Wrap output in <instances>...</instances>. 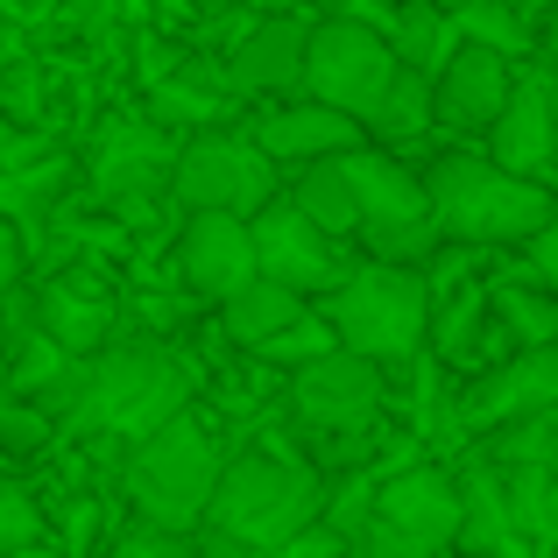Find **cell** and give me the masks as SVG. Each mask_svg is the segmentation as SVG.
<instances>
[{"instance_id":"6da1fadb","label":"cell","mask_w":558,"mask_h":558,"mask_svg":"<svg viewBox=\"0 0 558 558\" xmlns=\"http://www.w3.org/2000/svg\"><path fill=\"white\" fill-rule=\"evenodd\" d=\"M424 191H432L438 241H466V247H495V241L531 247L558 219V198L545 184H523V178H509V170L481 163V156H446V163H432Z\"/></svg>"},{"instance_id":"7a4b0ae2","label":"cell","mask_w":558,"mask_h":558,"mask_svg":"<svg viewBox=\"0 0 558 558\" xmlns=\"http://www.w3.org/2000/svg\"><path fill=\"white\" fill-rule=\"evenodd\" d=\"M213 537H227V545H247V551H290L298 537H312L318 523H326V509H318V481L304 474L298 460H262V452H247V460H233L227 474H219V495H213Z\"/></svg>"},{"instance_id":"3957f363","label":"cell","mask_w":558,"mask_h":558,"mask_svg":"<svg viewBox=\"0 0 558 558\" xmlns=\"http://www.w3.org/2000/svg\"><path fill=\"white\" fill-rule=\"evenodd\" d=\"M184 396H191V375L170 347L121 340V347H107V354H93V389H85L78 424L149 446L156 432H170V424L184 417Z\"/></svg>"},{"instance_id":"277c9868","label":"cell","mask_w":558,"mask_h":558,"mask_svg":"<svg viewBox=\"0 0 558 558\" xmlns=\"http://www.w3.org/2000/svg\"><path fill=\"white\" fill-rule=\"evenodd\" d=\"M219 474H227V466H219V452H213V438H205V424L184 410L170 432H156L149 446L128 460V495H135V509L149 517V531L184 537L191 523L213 509Z\"/></svg>"},{"instance_id":"5b68a950","label":"cell","mask_w":558,"mask_h":558,"mask_svg":"<svg viewBox=\"0 0 558 558\" xmlns=\"http://www.w3.org/2000/svg\"><path fill=\"white\" fill-rule=\"evenodd\" d=\"M424 326H432V290H424L417 269L375 262V269L347 276V283L332 290V332H340V347L361 354V361H375V368L417 354Z\"/></svg>"},{"instance_id":"8992f818","label":"cell","mask_w":558,"mask_h":558,"mask_svg":"<svg viewBox=\"0 0 558 558\" xmlns=\"http://www.w3.org/2000/svg\"><path fill=\"white\" fill-rule=\"evenodd\" d=\"M396 50L375 22L361 14H332V22L312 28V57H304V85H312L318 107L347 113V121H375L381 99L396 85Z\"/></svg>"},{"instance_id":"52a82bcc","label":"cell","mask_w":558,"mask_h":558,"mask_svg":"<svg viewBox=\"0 0 558 558\" xmlns=\"http://www.w3.org/2000/svg\"><path fill=\"white\" fill-rule=\"evenodd\" d=\"M340 163H347V184H354L368 247L389 262V269H417V262L438 247V219H432L424 178L396 170L389 156H375V149H354V156H340Z\"/></svg>"},{"instance_id":"ba28073f","label":"cell","mask_w":558,"mask_h":558,"mask_svg":"<svg viewBox=\"0 0 558 558\" xmlns=\"http://www.w3.org/2000/svg\"><path fill=\"white\" fill-rule=\"evenodd\" d=\"M178 198L191 213H227V219H247L255 227L262 213L276 205V170L255 142L241 135H198L178 149Z\"/></svg>"},{"instance_id":"9c48e42d","label":"cell","mask_w":558,"mask_h":558,"mask_svg":"<svg viewBox=\"0 0 558 558\" xmlns=\"http://www.w3.org/2000/svg\"><path fill=\"white\" fill-rule=\"evenodd\" d=\"M375 523L403 545H417L424 558H438L446 545H460V481L438 466H410V474L375 488Z\"/></svg>"},{"instance_id":"30bf717a","label":"cell","mask_w":558,"mask_h":558,"mask_svg":"<svg viewBox=\"0 0 558 558\" xmlns=\"http://www.w3.org/2000/svg\"><path fill=\"white\" fill-rule=\"evenodd\" d=\"M290 403H298V417L312 424V432L354 438V432H368L375 410H381V368L340 347V354H326L318 368H304V375H298Z\"/></svg>"},{"instance_id":"8fae6325","label":"cell","mask_w":558,"mask_h":558,"mask_svg":"<svg viewBox=\"0 0 558 558\" xmlns=\"http://www.w3.org/2000/svg\"><path fill=\"white\" fill-rule=\"evenodd\" d=\"M488 135H495V170L537 184L558 163V85L545 71H523V78L509 85V107Z\"/></svg>"},{"instance_id":"7c38bea8","label":"cell","mask_w":558,"mask_h":558,"mask_svg":"<svg viewBox=\"0 0 558 558\" xmlns=\"http://www.w3.org/2000/svg\"><path fill=\"white\" fill-rule=\"evenodd\" d=\"M184 283L213 304H233L241 290L262 283V262H255V227L227 213H191L184 227Z\"/></svg>"},{"instance_id":"4fadbf2b","label":"cell","mask_w":558,"mask_h":558,"mask_svg":"<svg viewBox=\"0 0 558 558\" xmlns=\"http://www.w3.org/2000/svg\"><path fill=\"white\" fill-rule=\"evenodd\" d=\"M255 262H262V283H283V290H340L347 276L332 269V247H326V233L312 227V219L298 213V205H283L276 198L269 213L255 219Z\"/></svg>"},{"instance_id":"5bb4252c","label":"cell","mask_w":558,"mask_h":558,"mask_svg":"<svg viewBox=\"0 0 558 558\" xmlns=\"http://www.w3.org/2000/svg\"><path fill=\"white\" fill-rule=\"evenodd\" d=\"M551 410H558V347H551V354L509 361V368H495L474 396H466V424H481L488 438L509 432V424L551 417Z\"/></svg>"},{"instance_id":"9a60e30c","label":"cell","mask_w":558,"mask_h":558,"mask_svg":"<svg viewBox=\"0 0 558 558\" xmlns=\"http://www.w3.org/2000/svg\"><path fill=\"white\" fill-rule=\"evenodd\" d=\"M354 142H361V121L318 107V99L255 121V149L269 156V163H332V156H354Z\"/></svg>"},{"instance_id":"2e32d148","label":"cell","mask_w":558,"mask_h":558,"mask_svg":"<svg viewBox=\"0 0 558 558\" xmlns=\"http://www.w3.org/2000/svg\"><path fill=\"white\" fill-rule=\"evenodd\" d=\"M509 85H517V78H509L502 57L466 43V50L438 71V85H432L438 121H452V128H495V121H502V107H509Z\"/></svg>"},{"instance_id":"e0dca14e","label":"cell","mask_w":558,"mask_h":558,"mask_svg":"<svg viewBox=\"0 0 558 558\" xmlns=\"http://www.w3.org/2000/svg\"><path fill=\"white\" fill-rule=\"evenodd\" d=\"M163 178H178V156H170V142L156 135V128H142V121L113 128V135L99 142V156H93V191L113 198V205L156 191Z\"/></svg>"},{"instance_id":"ac0fdd59","label":"cell","mask_w":558,"mask_h":558,"mask_svg":"<svg viewBox=\"0 0 558 558\" xmlns=\"http://www.w3.org/2000/svg\"><path fill=\"white\" fill-rule=\"evenodd\" d=\"M304 57H312V28L304 22H262L241 36L227 78L241 93H276V85H304Z\"/></svg>"},{"instance_id":"d6986e66","label":"cell","mask_w":558,"mask_h":558,"mask_svg":"<svg viewBox=\"0 0 558 558\" xmlns=\"http://www.w3.org/2000/svg\"><path fill=\"white\" fill-rule=\"evenodd\" d=\"M517 509H509V488L495 466H466L460 481V551L474 558H509V545H517Z\"/></svg>"},{"instance_id":"ffe728a7","label":"cell","mask_w":558,"mask_h":558,"mask_svg":"<svg viewBox=\"0 0 558 558\" xmlns=\"http://www.w3.org/2000/svg\"><path fill=\"white\" fill-rule=\"evenodd\" d=\"M389 50H396V64H403V71H417V78L438 85V71H446L452 57L466 50V43H460V28H452L446 8H432V0H410V8L389 14Z\"/></svg>"},{"instance_id":"44dd1931","label":"cell","mask_w":558,"mask_h":558,"mask_svg":"<svg viewBox=\"0 0 558 558\" xmlns=\"http://www.w3.org/2000/svg\"><path fill=\"white\" fill-rule=\"evenodd\" d=\"M304 298L298 290H283V283H255V290H241V298L227 304V332L247 347V354H262V347H276L290 326H304Z\"/></svg>"},{"instance_id":"7402d4cb","label":"cell","mask_w":558,"mask_h":558,"mask_svg":"<svg viewBox=\"0 0 558 558\" xmlns=\"http://www.w3.org/2000/svg\"><path fill=\"white\" fill-rule=\"evenodd\" d=\"M298 205L304 219H312L318 233H347V227H361V205H354V184H347V163L332 156V163H312L298 178Z\"/></svg>"},{"instance_id":"603a6c76","label":"cell","mask_w":558,"mask_h":558,"mask_svg":"<svg viewBox=\"0 0 558 558\" xmlns=\"http://www.w3.org/2000/svg\"><path fill=\"white\" fill-rule=\"evenodd\" d=\"M43 332H50L71 361H93L99 332H107V312H99V304H85L78 283H50V290H43Z\"/></svg>"},{"instance_id":"cb8c5ba5","label":"cell","mask_w":558,"mask_h":558,"mask_svg":"<svg viewBox=\"0 0 558 558\" xmlns=\"http://www.w3.org/2000/svg\"><path fill=\"white\" fill-rule=\"evenodd\" d=\"M509 509H517V531L537 537L545 551H558V474L551 466H523V474H502Z\"/></svg>"},{"instance_id":"d4e9b609","label":"cell","mask_w":558,"mask_h":558,"mask_svg":"<svg viewBox=\"0 0 558 558\" xmlns=\"http://www.w3.org/2000/svg\"><path fill=\"white\" fill-rule=\"evenodd\" d=\"M424 121H438V99H432V78H417V71H396V85H389V99H381V113H375V135L381 142H403V135H417Z\"/></svg>"},{"instance_id":"484cf974","label":"cell","mask_w":558,"mask_h":558,"mask_svg":"<svg viewBox=\"0 0 558 558\" xmlns=\"http://www.w3.org/2000/svg\"><path fill=\"white\" fill-rule=\"evenodd\" d=\"M502 318H509V332L523 340V354H551V340H558V298L517 283V290H502Z\"/></svg>"},{"instance_id":"4316f807","label":"cell","mask_w":558,"mask_h":558,"mask_svg":"<svg viewBox=\"0 0 558 558\" xmlns=\"http://www.w3.org/2000/svg\"><path fill=\"white\" fill-rule=\"evenodd\" d=\"M452 28H460L474 50H495V57H517L523 43H531V28H523V14L517 8H452Z\"/></svg>"},{"instance_id":"83f0119b","label":"cell","mask_w":558,"mask_h":558,"mask_svg":"<svg viewBox=\"0 0 558 558\" xmlns=\"http://www.w3.org/2000/svg\"><path fill=\"white\" fill-rule=\"evenodd\" d=\"M36 537H43V509H36V495H28L22 481L0 474V558L36 551Z\"/></svg>"},{"instance_id":"f1b7e54d","label":"cell","mask_w":558,"mask_h":558,"mask_svg":"<svg viewBox=\"0 0 558 558\" xmlns=\"http://www.w3.org/2000/svg\"><path fill=\"white\" fill-rule=\"evenodd\" d=\"M43 446H50V417L22 396H8V381H0V452H43Z\"/></svg>"},{"instance_id":"f546056e","label":"cell","mask_w":558,"mask_h":558,"mask_svg":"<svg viewBox=\"0 0 558 558\" xmlns=\"http://www.w3.org/2000/svg\"><path fill=\"white\" fill-rule=\"evenodd\" d=\"M107 558H198V545H191V537H170V531H149V523H142V531H128Z\"/></svg>"},{"instance_id":"4dcf8cb0","label":"cell","mask_w":558,"mask_h":558,"mask_svg":"<svg viewBox=\"0 0 558 558\" xmlns=\"http://www.w3.org/2000/svg\"><path fill=\"white\" fill-rule=\"evenodd\" d=\"M531 276H537V283H558V219L531 241Z\"/></svg>"},{"instance_id":"1f68e13d","label":"cell","mask_w":558,"mask_h":558,"mask_svg":"<svg viewBox=\"0 0 558 558\" xmlns=\"http://www.w3.org/2000/svg\"><path fill=\"white\" fill-rule=\"evenodd\" d=\"M14 276H22V241H14V219L0 213V298L14 290Z\"/></svg>"},{"instance_id":"d6a6232c","label":"cell","mask_w":558,"mask_h":558,"mask_svg":"<svg viewBox=\"0 0 558 558\" xmlns=\"http://www.w3.org/2000/svg\"><path fill=\"white\" fill-rule=\"evenodd\" d=\"M198 558H241V545H227V537H213V545H205Z\"/></svg>"},{"instance_id":"836d02e7","label":"cell","mask_w":558,"mask_h":558,"mask_svg":"<svg viewBox=\"0 0 558 558\" xmlns=\"http://www.w3.org/2000/svg\"><path fill=\"white\" fill-rule=\"evenodd\" d=\"M8 347H14V340H8V304H0V354H8Z\"/></svg>"},{"instance_id":"e575fe53","label":"cell","mask_w":558,"mask_h":558,"mask_svg":"<svg viewBox=\"0 0 558 558\" xmlns=\"http://www.w3.org/2000/svg\"><path fill=\"white\" fill-rule=\"evenodd\" d=\"M14 558H64V551H43V545H36V551H14Z\"/></svg>"},{"instance_id":"d590c367","label":"cell","mask_w":558,"mask_h":558,"mask_svg":"<svg viewBox=\"0 0 558 558\" xmlns=\"http://www.w3.org/2000/svg\"><path fill=\"white\" fill-rule=\"evenodd\" d=\"M551 57H558V14H551Z\"/></svg>"},{"instance_id":"8d00e7d4","label":"cell","mask_w":558,"mask_h":558,"mask_svg":"<svg viewBox=\"0 0 558 558\" xmlns=\"http://www.w3.org/2000/svg\"><path fill=\"white\" fill-rule=\"evenodd\" d=\"M0 99H8V78H0Z\"/></svg>"}]
</instances>
